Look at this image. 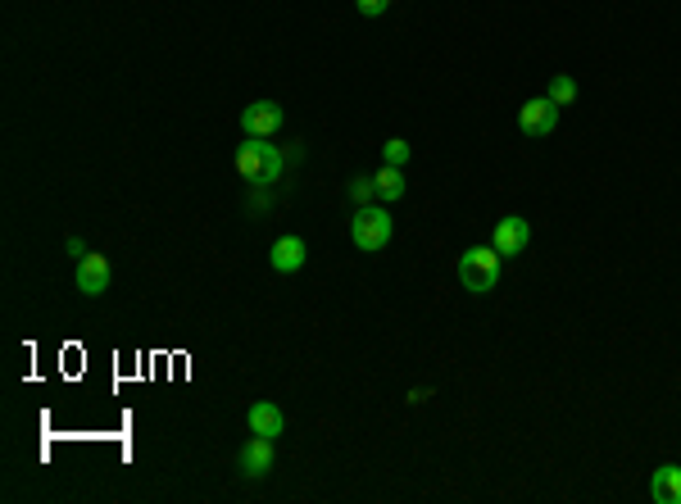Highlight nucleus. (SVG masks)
I'll return each mask as SVG.
<instances>
[{
  "mask_svg": "<svg viewBox=\"0 0 681 504\" xmlns=\"http://www.w3.org/2000/svg\"><path fill=\"white\" fill-rule=\"evenodd\" d=\"M459 282H464V291H473V296L495 291V282H500V250L495 246L464 250V259H459Z\"/></svg>",
  "mask_w": 681,
  "mask_h": 504,
  "instance_id": "7ed1b4c3",
  "label": "nucleus"
},
{
  "mask_svg": "<svg viewBox=\"0 0 681 504\" xmlns=\"http://www.w3.org/2000/svg\"><path fill=\"white\" fill-rule=\"evenodd\" d=\"M350 237L364 255H377V250L391 246L395 237V223H391V209L382 205H355V218H350Z\"/></svg>",
  "mask_w": 681,
  "mask_h": 504,
  "instance_id": "f03ea898",
  "label": "nucleus"
},
{
  "mask_svg": "<svg viewBox=\"0 0 681 504\" xmlns=\"http://www.w3.org/2000/svg\"><path fill=\"white\" fill-rule=\"evenodd\" d=\"M109 282H114V268H109V259L100 255V250H91L87 259H78V291L82 296H105Z\"/></svg>",
  "mask_w": 681,
  "mask_h": 504,
  "instance_id": "423d86ee",
  "label": "nucleus"
},
{
  "mask_svg": "<svg viewBox=\"0 0 681 504\" xmlns=\"http://www.w3.org/2000/svg\"><path fill=\"white\" fill-rule=\"evenodd\" d=\"M373 182H377V200H400L405 196V173L395 164H382V173H373Z\"/></svg>",
  "mask_w": 681,
  "mask_h": 504,
  "instance_id": "f8f14e48",
  "label": "nucleus"
},
{
  "mask_svg": "<svg viewBox=\"0 0 681 504\" xmlns=\"http://www.w3.org/2000/svg\"><path fill=\"white\" fill-rule=\"evenodd\" d=\"M282 128V105L277 100H255V105L241 109V132L246 137H273Z\"/></svg>",
  "mask_w": 681,
  "mask_h": 504,
  "instance_id": "0eeeda50",
  "label": "nucleus"
},
{
  "mask_svg": "<svg viewBox=\"0 0 681 504\" xmlns=\"http://www.w3.org/2000/svg\"><path fill=\"white\" fill-rule=\"evenodd\" d=\"M545 96H550L559 109H568V105L577 100V82L568 78V73H554V78H550V91H545Z\"/></svg>",
  "mask_w": 681,
  "mask_h": 504,
  "instance_id": "ddd939ff",
  "label": "nucleus"
},
{
  "mask_svg": "<svg viewBox=\"0 0 681 504\" xmlns=\"http://www.w3.org/2000/svg\"><path fill=\"white\" fill-rule=\"evenodd\" d=\"M237 468H241V477H268L273 473V441L250 432V441L237 450Z\"/></svg>",
  "mask_w": 681,
  "mask_h": 504,
  "instance_id": "6e6552de",
  "label": "nucleus"
},
{
  "mask_svg": "<svg viewBox=\"0 0 681 504\" xmlns=\"http://www.w3.org/2000/svg\"><path fill=\"white\" fill-rule=\"evenodd\" d=\"M350 200H355V205H373V200H377V182L373 178H355V182H350Z\"/></svg>",
  "mask_w": 681,
  "mask_h": 504,
  "instance_id": "2eb2a0df",
  "label": "nucleus"
},
{
  "mask_svg": "<svg viewBox=\"0 0 681 504\" xmlns=\"http://www.w3.org/2000/svg\"><path fill=\"white\" fill-rule=\"evenodd\" d=\"M650 500H654V504H681V468H677V464L654 468V477H650Z\"/></svg>",
  "mask_w": 681,
  "mask_h": 504,
  "instance_id": "9b49d317",
  "label": "nucleus"
},
{
  "mask_svg": "<svg viewBox=\"0 0 681 504\" xmlns=\"http://www.w3.org/2000/svg\"><path fill=\"white\" fill-rule=\"evenodd\" d=\"M491 246L500 250V259H514V255H523V250L532 246V223H527V218H518V214L500 218V223H495V237H491Z\"/></svg>",
  "mask_w": 681,
  "mask_h": 504,
  "instance_id": "39448f33",
  "label": "nucleus"
},
{
  "mask_svg": "<svg viewBox=\"0 0 681 504\" xmlns=\"http://www.w3.org/2000/svg\"><path fill=\"white\" fill-rule=\"evenodd\" d=\"M64 250H69V259H87V255H91V250L82 246L78 237H69V241H64Z\"/></svg>",
  "mask_w": 681,
  "mask_h": 504,
  "instance_id": "f3484780",
  "label": "nucleus"
},
{
  "mask_svg": "<svg viewBox=\"0 0 681 504\" xmlns=\"http://www.w3.org/2000/svg\"><path fill=\"white\" fill-rule=\"evenodd\" d=\"M518 128H523V137H550L559 128V105L550 96H532L518 109Z\"/></svg>",
  "mask_w": 681,
  "mask_h": 504,
  "instance_id": "20e7f679",
  "label": "nucleus"
},
{
  "mask_svg": "<svg viewBox=\"0 0 681 504\" xmlns=\"http://www.w3.org/2000/svg\"><path fill=\"white\" fill-rule=\"evenodd\" d=\"M359 5V14H364V19H377V14H386V5H391V0H355Z\"/></svg>",
  "mask_w": 681,
  "mask_h": 504,
  "instance_id": "dca6fc26",
  "label": "nucleus"
},
{
  "mask_svg": "<svg viewBox=\"0 0 681 504\" xmlns=\"http://www.w3.org/2000/svg\"><path fill=\"white\" fill-rule=\"evenodd\" d=\"M382 159H386V164H395V168H405V164H409V141L391 137V141L382 146Z\"/></svg>",
  "mask_w": 681,
  "mask_h": 504,
  "instance_id": "4468645a",
  "label": "nucleus"
},
{
  "mask_svg": "<svg viewBox=\"0 0 681 504\" xmlns=\"http://www.w3.org/2000/svg\"><path fill=\"white\" fill-rule=\"evenodd\" d=\"M268 264H273V273H300V268H305V241L277 237L273 250H268Z\"/></svg>",
  "mask_w": 681,
  "mask_h": 504,
  "instance_id": "9d476101",
  "label": "nucleus"
},
{
  "mask_svg": "<svg viewBox=\"0 0 681 504\" xmlns=\"http://www.w3.org/2000/svg\"><path fill=\"white\" fill-rule=\"evenodd\" d=\"M237 173L246 182H259V187H268V182L282 178V150L268 146V137H246L237 146Z\"/></svg>",
  "mask_w": 681,
  "mask_h": 504,
  "instance_id": "f257e3e1",
  "label": "nucleus"
},
{
  "mask_svg": "<svg viewBox=\"0 0 681 504\" xmlns=\"http://www.w3.org/2000/svg\"><path fill=\"white\" fill-rule=\"evenodd\" d=\"M246 423H250V432L268 436V441H277V436L287 432V414H282L273 400H255V405H250V414H246Z\"/></svg>",
  "mask_w": 681,
  "mask_h": 504,
  "instance_id": "1a4fd4ad",
  "label": "nucleus"
}]
</instances>
